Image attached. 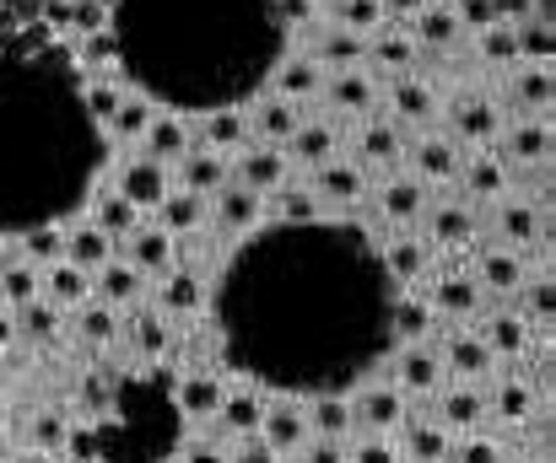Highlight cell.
I'll list each match as a JSON object with an SVG mask.
<instances>
[{"mask_svg": "<svg viewBox=\"0 0 556 463\" xmlns=\"http://www.w3.org/2000/svg\"><path fill=\"white\" fill-rule=\"evenodd\" d=\"M552 0H0V463H552Z\"/></svg>", "mask_w": 556, "mask_h": 463, "instance_id": "cell-1", "label": "cell"}]
</instances>
